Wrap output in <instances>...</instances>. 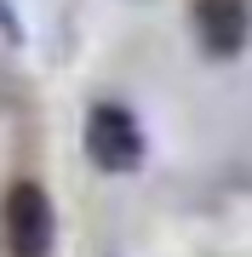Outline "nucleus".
Here are the masks:
<instances>
[{"label":"nucleus","instance_id":"20e7f679","mask_svg":"<svg viewBox=\"0 0 252 257\" xmlns=\"http://www.w3.org/2000/svg\"><path fill=\"white\" fill-rule=\"evenodd\" d=\"M0 35H6V40H23V23L12 18V6H6V0H0Z\"/></svg>","mask_w":252,"mask_h":257},{"label":"nucleus","instance_id":"f03ea898","mask_svg":"<svg viewBox=\"0 0 252 257\" xmlns=\"http://www.w3.org/2000/svg\"><path fill=\"white\" fill-rule=\"evenodd\" d=\"M80 143H86V160L98 172H138L143 166V132L121 103H92Z\"/></svg>","mask_w":252,"mask_h":257},{"label":"nucleus","instance_id":"7ed1b4c3","mask_svg":"<svg viewBox=\"0 0 252 257\" xmlns=\"http://www.w3.org/2000/svg\"><path fill=\"white\" fill-rule=\"evenodd\" d=\"M189 23H195V40L206 46V57H235L246 46V35H252L246 0H195Z\"/></svg>","mask_w":252,"mask_h":257},{"label":"nucleus","instance_id":"f257e3e1","mask_svg":"<svg viewBox=\"0 0 252 257\" xmlns=\"http://www.w3.org/2000/svg\"><path fill=\"white\" fill-rule=\"evenodd\" d=\"M0 234H6V251L12 257H52V240H57V217H52V200L40 183H12L6 200H0Z\"/></svg>","mask_w":252,"mask_h":257}]
</instances>
